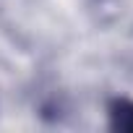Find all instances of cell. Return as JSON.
I'll return each mask as SVG.
<instances>
[{"instance_id": "1", "label": "cell", "mask_w": 133, "mask_h": 133, "mask_svg": "<svg viewBox=\"0 0 133 133\" xmlns=\"http://www.w3.org/2000/svg\"><path fill=\"white\" fill-rule=\"evenodd\" d=\"M112 128L117 130H133V102H115L112 104Z\"/></svg>"}]
</instances>
